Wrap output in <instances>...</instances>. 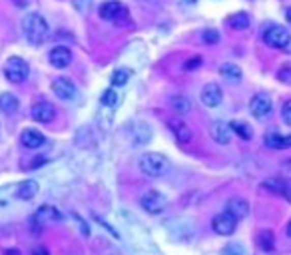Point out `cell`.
<instances>
[{
	"instance_id": "obj_35",
	"label": "cell",
	"mask_w": 291,
	"mask_h": 255,
	"mask_svg": "<svg viewBox=\"0 0 291 255\" xmlns=\"http://www.w3.org/2000/svg\"><path fill=\"white\" fill-rule=\"evenodd\" d=\"M32 255H50V253L46 251V247H36V249L32 251Z\"/></svg>"
},
{
	"instance_id": "obj_27",
	"label": "cell",
	"mask_w": 291,
	"mask_h": 255,
	"mask_svg": "<svg viewBox=\"0 0 291 255\" xmlns=\"http://www.w3.org/2000/svg\"><path fill=\"white\" fill-rule=\"evenodd\" d=\"M130 70H126V68H118V70H114V74H112V84L114 86H126L128 84V80H130Z\"/></svg>"
},
{
	"instance_id": "obj_17",
	"label": "cell",
	"mask_w": 291,
	"mask_h": 255,
	"mask_svg": "<svg viewBox=\"0 0 291 255\" xmlns=\"http://www.w3.org/2000/svg\"><path fill=\"white\" fill-rule=\"evenodd\" d=\"M264 141L271 150H289L291 148V136H281L277 132H267Z\"/></svg>"
},
{
	"instance_id": "obj_24",
	"label": "cell",
	"mask_w": 291,
	"mask_h": 255,
	"mask_svg": "<svg viewBox=\"0 0 291 255\" xmlns=\"http://www.w3.org/2000/svg\"><path fill=\"white\" fill-rule=\"evenodd\" d=\"M170 106L173 112H178V114H188L190 110H192V102H190V98L188 96H173L170 100Z\"/></svg>"
},
{
	"instance_id": "obj_8",
	"label": "cell",
	"mask_w": 291,
	"mask_h": 255,
	"mask_svg": "<svg viewBox=\"0 0 291 255\" xmlns=\"http://www.w3.org/2000/svg\"><path fill=\"white\" fill-rule=\"evenodd\" d=\"M52 92L56 94V98L58 100H62V102H70L76 98V84H74L70 78H64V76H60V78H56L54 82H52Z\"/></svg>"
},
{
	"instance_id": "obj_2",
	"label": "cell",
	"mask_w": 291,
	"mask_h": 255,
	"mask_svg": "<svg viewBox=\"0 0 291 255\" xmlns=\"http://www.w3.org/2000/svg\"><path fill=\"white\" fill-rule=\"evenodd\" d=\"M138 165L142 169V174H146L148 178H162L170 172V160L162 154H156V152H146L140 156Z\"/></svg>"
},
{
	"instance_id": "obj_34",
	"label": "cell",
	"mask_w": 291,
	"mask_h": 255,
	"mask_svg": "<svg viewBox=\"0 0 291 255\" xmlns=\"http://www.w3.org/2000/svg\"><path fill=\"white\" fill-rule=\"evenodd\" d=\"M72 4L78 12H88V10H90L92 0H72Z\"/></svg>"
},
{
	"instance_id": "obj_11",
	"label": "cell",
	"mask_w": 291,
	"mask_h": 255,
	"mask_svg": "<svg viewBox=\"0 0 291 255\" xmlns=\"http://www.w3.org/2000/svg\"><path fill=\"white\" fill-rule=\"evenodd\" d=\"M199 100H201V104L208 106V108H218L219 104H221V100H223V92H221V88H219L218 84L210 82V84H206V86L201 88Z\"/></svg>"
},
{
	"instance_id": "obj_21",
	"label": "cell",
	"mask_w": 291,
	"mask_h": 255,
	"mask_svg": "<svg viewBox=\"0 0 291 255\" xmlns=\"http://www.w3.org/2000/svg\"><path fill=\"white\" fill-rule=\"evenodd\" d=\"M264 187L269 189V191H273V193H277V195H283V197L291 200V187L283 180H266Z\"/></svg>"
},
{
	"instance_id": "obj_28",
	"label": "cell",
	"mask_w": 291,
	"mask_h": 255,
	"mask_svg": "<svg viewBox=\"0 0 291 255\" xmlns=\"http://www.w3.org/2000/svg\"><path fill=\"white\" fill-rule=\"evenodd\" d=\"M201 40H203V44L214 46V44H218L219 42V32L216 28H206V30L201 32Z\"/></svg>"
},
{
	"instance_id": "obj_19",
	"label": "cell",
	"mask_w": 291,
	"mask_h": 255,
	"mask_svg": "<svg viewBox=\"0 0 291 255\" xmlns=\"http://www.w3.org/2000/svg\"><path fill=\"white\" fill-rule=\"evenodd\" d=\"M38 182H34V180H26L22 182L18 189H16V197L18 200H22V202H28V200H34V195L38 193Z\"/></svg>"
},
{
	"instance_id": "obj_16",
	"label": "cell",
	"mask_w": 291,
	"mask_h": 255,
	"mask_svg": "<svg viewBox=\"0 0 291 255\" xmlns=\"http://www.w3.org/2000/svg\"><path fill=\"white\" fill-rule=\"evenodd\" d=\"M58 219H62L60 211L56 208H50V206H42V208L36 211V215L32 217V221L38 223V225H46L50 221H58Z\"/></svg>"
},
{
	"instance_id": "obj_13",
	"label": "cell",
	"mask_w": 291,
	"mask_h": 255,
	"mask_svg": "<svg viewBox=\"0 0 291 255\" xmlns=\"http://www.w3.org/2000/svg\"><path fill=\"white\" fill-rule=\"evenodd\" d=\"M32 120L34 122H40V124H50L54 118H56V108L50 104V102H38L32 106Z\"/></svg>"
},
{
	"instance_id": "obj_7",
	"label": "cell",
	"mask_w": 291,
	"mask_h": 255,
	"mask_svg": "<svg viewBox=\"0 0 291 255\" xmlns=\"http://www.w3.org/2000/svg\"><path fill=\"white\" fill-rule=\"evenodd\" d=\"M238 217H234L229 211H221L218 213L216 217H214V221H212V228H214V232L218 233V235H231V233L236 232V228H238Z\"/></svg>"
},
{
	"instance_id": "obj_25",
	"label": "cell",
	"mask_w": 291,
	"mask_h": 255,
	"mask_svg": "<svg viewBox=\"0 0 291 255\" xmlns=\"http://www.w3.org/2000/svg\"><path fill=\"white\" fill-rule=\"evenodd\" d=\"M229 128H231V132H236V134H238L242 139H251V138H253V128H251L247 122L234 120V122L229 124Z\"/></svg>"
},
{
	"instance_id": "obj_20",
	"label": "cell",
	"mask_w": 291,
	"mask_h": 255,
	"mask_svg": "<svg viewBox=\"0 0 291 255\" xmlns=\"http://www.w3.org/2000/svg\"><path fill=\"white\" fill-rule=\"evenodd\" d=\"M18 108H20V102H18V98L14 94H0V112L2 114H14Z\"/></svg>"
},
{
	"instance_id": "obj_1",
	"label": "cell",
	"mask_w": 291,
	"mask_h": 255,
	"mask_svg": "<svg viewBox=\"0 0 291 255\" xmlns=\"http://www.w3.org/2000/svg\"><path fill=\"white\" fill-rule=\"evenodd\" d=\"M22 32L28 38L30 44H42L46 38H48V22L42 14L38 12H28L24 18H22Z\"/></svg>"
},
{
	"instance_id": "obj_30",
	"label": "cell",
	"mask_w": 291,
	"mask_h": 255,
	"mask_svg": "<svg viewBox=\"0 0 291 255\" xmlns=\"http://www.w3.org/2000/svg\"><path fill=\"white\" fill-rule=\"evenodd\" d=\"M277 80L281 82V84H291V66L289 64H283L281 68L277 70Z\"/></svg>"
},
{
	"instance_id": "obj_29",
	"label": "cell",
	"mask_w": 291,
	"mask_h": 255,
	"mask_svg": "<svg viewBox=\"0 0 291 255\" xmlns=\"http://www.w3.org/2000/svg\"><path fill=\"white\" fill-rule=\"evenodd\" d=\"M102 104L104 106H108V108H112V106H116L118 104V94H116V90L114 88H110V90H106V92L102 94Z\"/></svg>"
},
{
	"instance_id": "obj_15",
	"label": "cell",
	"mask_w": 291,
	"mask_h": 255,
	"mask_svg": "<svg viewBox=\"0 0 291 255\" xmlns=\"http://www.w3.org/2000/svg\"><path fill=\"white\" fill-rule=\"evenodd\" d=\"M210 134H212V138L216 139L218 144H221V146H225V144L231 141V128H229V124H225V122H214L212 128H210Z\"/></svg>"
},
{
	"instance_id": "obj_26",
	"label": "cell",
	"mask_w": 291,
	"mask_h": 255,
	"mask_svg": "<svg viewBox=\"0 0 291 255\" xmlns=\"http://www.w3.org/2000/svg\"><path fill=\"white\" fill-rule=\"evenodd\" d=\"M227 26L234 30H245V28H249V16L245 12H236L227 18Z\"/></svg>"
},
{
	"instance_id": "obj_6",
	"label": "cell",
	"mask_w": 291,
	"mask_h": 255,
	"mask_svg": "<svg viewBox=\"0 0 291 255\" xmlns=\"http://www.w3.org/2000/svg\"><path fill=\"white\" fill-rule=\"evenodd\" d=\"M140 206L144 208L146 213H150V215H158V213H162V211L166 209L168 202H166V197H164L160 191L150 189V191H146L144 195H142Z\"/></svg>"
},
{
	"instance_id": "obj_32",
	"label": "cell",
	"mask_w": 291,
	"mask_h": 255,
	"mask_svg": "<svg viewBox=\"0 0 291 255\" xmlns=\"http://www.w3.org/2000/svg\"><path fill=\"white\" fill-rule=\"evenodd\" d=\"M201 66V56H194V58H190V60H186V64H184V70L186 72H194Z\"/></svg>"
},
{
	"instance_id": "obj_4",
	"label": "cell",
	"mask_w": 291,
	"mask_h": 255,
	"mask_svg": "<svg viewBox=\"0 0 291 255\" xmlns=\"http://www.w3.org/2000/svg\"><path fill=\"white\" fill-rule=\"evenodd\" d=\"M98 14H100V18H104L108 22H124V20H128L130 10H128V6L124 2L108 0V2H104L98 8Z\"/></svg>"
},
{
	"instance_id": "obj_9",
	"label": "cell",
	"mask_w": 291,
	"mask_h": 255,
	"mask_svg": "<svg viewBox=\"0 0 291 255\" xmlns=\"http://www.w3.org/2000/svg\"><path fill=\"white\" fill-rule=\"evenodd\" d=\"M271 108H273V102H271V98L267 94H255L249 100V112H251V116H255L257 120L269 116Z\"/></svg>"
},
{
	"instance_id": "obj_33",
	"label": "cell",
	"mask_w": 291,
	"mask_h": 255,
	"mask_svg": "<svg viewBox=\"0 0 291 255\" xmlns=\"http://www.w3.org/2000/svg\"><path fill=\"white\" fill-rule=\"evenodd\" d=\"M281 120H283L287 126H291V100H287V102L281 106Z\"/></svg>"
},
{
	"instance_id": "obj_23",
	"label": "cell",
	"mask_w": 291,
	"mask_h": 255,
	"mask_svg": "<svg viewBox=\"0 0 291 255\" xmlns=\"http://www.w3.org/2000/svg\"><path fill=\"white\" fill-rule=\"evenodd\" d=\"M219 74H221L225 80H229V82H240V80H242V68H240L238 64H231V62L221 64Z\"/></svg>"
},
{
	"instance_id": "obj_12",
	"label": "cell",
	"mask_w": 291,
	"mask_h": 255,
	"mask_svg": "<svg viewBox=\"0 0 291 255\" xmlns=\"http://www.w3.org/2000/svg\"><path fill=\"white\" fill-rule=\"evenodd\" d=\"M48 60L54 68H58V70L68 68V66L72 64V50H70V48H66V46L52 48V50H50V54H48Z\"/></svg>"
},
{
	"instance_id": "obj_10",
	"label": "cell",
	"mask_w": 291,
	"mask_h": 255,
	"mask_svg": "<svg viewBox=\"0 0 291 255\" xmlns=\"http://www.w3.org/2000/svg\"><path fill=\"white\" fill-rule=\"evenodd\" d=\"M168 128L171 130V134H173V138L178 139L180 144H190L192 138H194V132H192V128L184 122V120H180V118H171L168 120Z\"/></svg>"
},
{
	"instance_id": "obj_31",
	"label": "cell",
	"mask_w": 291,
	"mask_h": 255,
	"mask_svg": "<svg viewBox=\"0 0 291 255\" xmlns=\"http://www.w3.org/2000/svg\"><path fill=\"white\" fill-rule=\"evenodd\" d=\"M223 255H245V251H243V247L240 245V243H229V245H225L223 247V251H221Z\"/></svg>"
},
{
	"instance_id": "obj_18",
	"label": "cell",
	"mask_w": 291,
	"mask_h": 255,
	"mask_svg": "<svg viewBox=\"0 0 291 255\" xmlns=\"http://www.w3.org/2000/svg\"><path fill=\"white\" fill-rule=\"evenodd\" d=\"M225 211H229L234 217H238V219H243V217H247V213H249V204H247V200H243V197H231L229 202H227V209Z\"/></svg>"
},
{
	"instance_id": "obj_3",
	"label": "cell",
	"mask_w": 291,
	"mask_h": 255,
	"mask_svg": "<svg viewBox=\"0 0 291 255\" xmlns=\"http://www.w3.org/2000/svg\"><path fill=\"white\" fill-rule=\"evenodd\" d=\"M28 74H30V66H28V62H26L24 58L12 56V58L6 60V64H4V76H6L8 82L22 84L26 78H28Z\"/></svg>"
},
{
	"instance_id": "obj_36",
	"label": "cell",
	"mask_w": 291,
	"mask_h": 255,
	"mask_svg": "<svg viewBox=\"0 0 291 255\" xmlns=\"http://www.w3.org/2000/svg\"><path fill=\"white\" fill-rule=\"evenodd\" d=\"M4 255H20V251H18V249H6Z\"/></svg>"
},
{
	"instance_id": "obj_37",
	"label": "cell",
	"mask_w": 291,
	"mask_h": 255,
	"mask_svg": "<svg viewBox=\"0 0 291 255\" xmlns=\"http://www.w3.org/2000/svg\"><path fill=\"white\" fill-rule=\"evenodd\" d=\"M285 18H287V22L291 26V8H287V12H285Z\"/></svg>"
},
{
	"instance_id": "obj_5",
	"label": "cell",
	"mask_w": 291,
	"mask_h": 255,
	"mask_svg": "<svg viewBox=\"0 0 291 255\" xmlns=\"http://www.w3.org/2000/svg\"><path fill=\"white\" fill-rule=\"evenodd\" d=\"M264 42H266L267 46L277 48V50H283V48H287L291 44L289 30H287L285 26H277V24H273V26L266 28V32H264Z\"/></svg>"
},
{
	"instance_id": "obj_14",
	"label": "cell",
	"mask_w": 291,
	"mask_h": 255,
	"mask_svg": "<svg viewBox=\"0 0 291 255\" xmlns=\"http://www.w3.org/2000/svg\"><path fill=\"white\" fill-rule=\"evenodd\" d=\"M44 134L42 132H38V130H34V128H26L24 132L20 134V144L28 148V150H38L40 146H44Z\"/></svg>"
},
{
	"instance_id": "obj_38",
	"label": "cell",
	"mask_w": 291,
	"mask_h": 255,
	"mask_svg": "<svg viewBox=\"0 0 291 255\" xmlns=\"http://www.w3.org/2000/svg\"><path fill=\"white\" fill-rule=\"evenodd\" d=\"M285 232H287V235L291 237V219H289V223H287V228H285Z\"/></svg>"
},
{
	"instance_id": "obj_22",
	"label": "cell",
	"mask_w": 291,
	"mask_h": 255,
	"mask_svg": "<svg viewBox=\"0 0 291 255\" xmlns=\"http://www.w3.org/2000/svg\"><path fill=\"white\" fill-rule=\"evenodd\" d=\"M257 247L264 251H273L275 249V233L271 230H264L257 233Z\"/></svg>"
}]
</instances>
